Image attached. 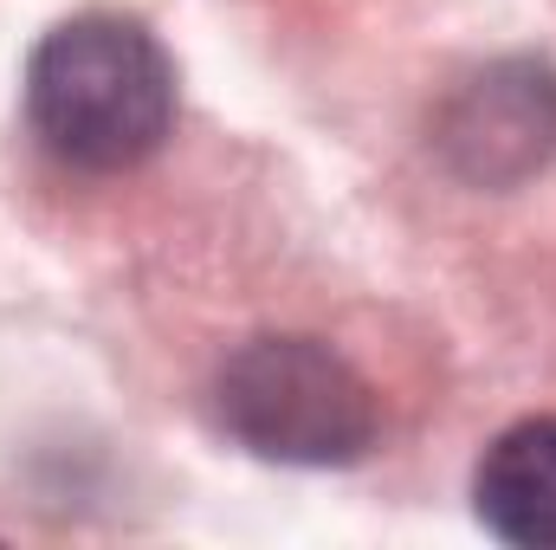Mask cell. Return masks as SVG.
Returning <instances> with one entry per match:
<instances>
[{
    "mask_svg": "<svg viewBox=\"0 0 556 550\" xmlns=\"http://www.w3.org/2000/svg\"><path fill=\"white\" fill-rule=\"evenodd\" d=\"M214 402L247 453L285 466H350L376 440L369 383L311 337H260L233 350Z\"/></svg>",
    "mask_w": 556,
    "mask_h": 550,
    "instance_id": "7a4b0ae2",
    "label": "cell"
},
{
    "mask_svg": "<svg viewBox=\"0 0 556 550\" xmlns=\"http://www.w3.org/2000/svg\"><path fill=\"white\" fill-rule=\"evenodd\" d=\"M433 142L446 168L472 188H511L538 175L556 155V72L531 59L485 65L446 98Z\"/></svg>",
    "mask_w": 556,
    "mask_h": 550,
    "instance_id": "3957f363",
    "label": "cell"
},
{
    "mask_svg": "<svg viewBox=\"0 0 556 550\" xmlns=\"http://www.w3.org/2000/svg\"><path fill=\"white\" fill-rule=\"evenodd\" d=\"M472 499L505 545L556 550V414L518 421L485 447Z\"/></svg>",
    "mask_w": 556,
    "mask_h": 550,
    "instance_id": "277c9868",
    "label": "cell"
},
{
    "mask_svg": "<svg viewBox=\"0 0 556 550\" xmlns=\"http://www.w3.org/2000/svg\"><path fill=\"white\" fill-rule=\"evenodd\" d=\"M26 117L72 168H137L175 124V72L137 20H72L26 65Z\"/></svg>",
    "mask_w": 556,
    "mask_h": 550,
    "instance_id": "6da1fadb",
    "label": "cell"
}]
</instances>
